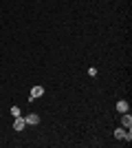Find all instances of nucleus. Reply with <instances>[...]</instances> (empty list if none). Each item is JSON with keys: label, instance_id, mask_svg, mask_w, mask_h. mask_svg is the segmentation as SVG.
<instances>
[{"label": "nucleus", "instance_id": "nucleus-3", "mask_svg": "<svg viewBox=\"0 0 132 148\" xmlns=\"http://www.w3.org/2000/svg\"><path fill=\"white\" fill-rule=\"evenodd\" d=\"M117 111H119V113H128V111H130V106H128L126 99H119V102H117Z\"/></svg>", "mask_w": 132, "mask_h": 148}, {"label": "nucleus", "instance_id": "nucleus-6", "mask_svg": "<svg viewBox=\"0 0 132 148\" xmlns=\"http://www.w3.org/2000/svg\"><path fill=\"white\" fill-rule=\"evenodd\" d=\"M11 115H13V117H20V108H18V106H11Z\"/></svg>", "mask_w": 132, "mask_h": 148}, {"label": "nucleus", "instance_id": "nucleus-1", "mask_svg": "<svg viewBox=\"0 0 132 148\" xmlns=\"http://www.w3.org/2000/svg\"><path fill=\"white\" fill-rule=\"evenodd\" d=\"M42 95H44V88H42V86H33L29 99H38V97H42Z\"/></svg>", "mask_w": 132, "mask_h": 148}, {"label": "nucleus", "instance_id": "nucleus-5", "mask_svg": "<svg viewBox=\"0 0 132 148\" xmlns=\"http://www.w3.org/2000/svg\"><path fill=\"white\" fill-rule=\"evenodd\" d=\"M121 124H123V128H130V126H132V117H130V113H123V117H121Z\"/></svg>", "mask_w": 132, "mask_h": 148}, {"label": "nucleus", "instance_id": "nucleus-2", "mask_svg": "<svg viewBox=\"0 0 132 148\" xmlns=\"http://www.w3.org/2000/svg\"><path fill=\"white\" fill-rule=\"evenodd\" d=\"M24 122H26V126H35V124L40 122V117L35 115V113H31V115H26V117H24Z\"/></svg>", "mask_w": 132, "mask_h": 148}, {"label": "nucleus", "instance_id": "nucleus-4", "mask_svg": "<svg viewBox=\"0 0 132 148\" xmlns=\"http://www.w3.org/2000/svg\"><path fill=\"white\" fill-rule=\"evenodd\" d=\"M26 126V122H24V117H22V115H20V117H16V122H13V128L16 130H22Z\"/></svg>", "mask_w": 132, "mask_h": 148}, {"label": "nucleus", "instance_id": "nucleus-7", "mask_svg": "<svg viewBox=\"0 0 132 148\" xmlns=\"http://www.w3.org/2000/svg\"><path fill=\"white\" fill-rule=\"evenodd\" d=\"M88 75H90V77H95V75H97V69L90 66V69H88Z\"/></svg>", "mask_w": 132, "mask_h": 148}]
</instances>
